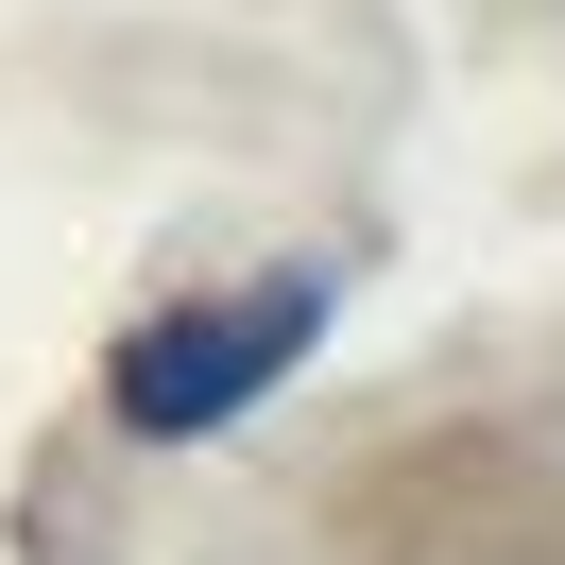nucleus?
<instances>
[{"label": "nucleus", "mask_w": 565, "mask_h": 565, "mask_svg": "<svg viewBox=\"0 0 565 565\" xmlns=\"http://www.w3.org/2000/svg\"><path fill=\"white\" fill-rule=\"evenodd\" d=\"M326 309H343L326 257H275V275H241V291H172V309H138L104 343V412L138 428V446H206V428H241L257 394L326 343Z\"/></svg>", "instance_id": "f257e3e1"}]
</instances>
